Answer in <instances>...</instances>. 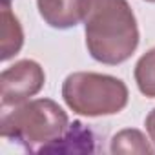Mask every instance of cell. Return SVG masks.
<instances>
[{"mask_svg": "<svg viewBox=\"0 0 155 155\" xmlns=\"http://www.w3.org/2000/svg\"><path fill=\"white\" fill-rule=\"evenodd\" d=\"M146 130H148V133H150L151 142L155 144V110H151L150 115L146 117Z\"/></svg>", "mask_w": 155, "mask_h": 155, "instance_id": "10", "label": "cell"}, {"mask_svg": "<svg viewBox=\"0 0 155 155\" xmlns=\"http://www.w3.org/2000/svg\"><path fill=\"white\" fill-rule=\"evenodd\" d=\"M62 97L79 115H113L128 104V88L120 79L111 75L81 71L64 81Z\"/></svg>", "mask_w": 155, "mask_h": 155, "instance_id": "3", "label": "cell"}, {"mask_svg": "<svg viewBox=\"0 0 155 155\" xmlns=\"http://www.w3.org/2000/svg\"><path fill=\"white\" fill-rule=\"evenodd\" d=\"M93 133L84 128L82 122H73L66 133L57 139L55 142H51L49 146H46L42 151H73V153H82V151H93Z\"/></svg>", "mask_w": 155, "mask_h": 155, "instance_id": "6", "label": "cell"}, {"mask_svg": "<svg viewBox=\"0 0 155 155\" xmlns=\"http://www.w3.org/2000/svg\"><path fill=\"white\" fill-rule=\"evenodd\" d=\"M148 2H155V0H148Z\"/></svg>", "mask_w": 155, "mask_h": 155, "instance_id": "11", "label": "cell"}, {"mask_svg": "<svg viewBox=\"0 0 155 155\" xmlns=\"http://www.w3.org/2000/svg\"><path fill=\"white\" fill-rule=\"evenodd\" d=\"M90 55L102 64H120L139 44V29L126 0H82Z\"/></svg>", "mask_w": 155, "mask_h": 155, "instance_id": "1", "label": "cell"}, {"mask_svg": "<svg viewBox=\"0 0 155 155\" xmlns=\"http://www.w3.org/2000/svg\"><path fill=\"white\" fill-rule=\"evenodd\" d=\"M68 130L66 111L49 99H37L4 111L0 131L4 139H13L28 150L42 151L60 139Z\"/></svg>", "mask_w": 155, "mask_h": 155, "instance_id": "2", "label": "cell"}, {"mask_svg": "<svg viewBox=\"0 0 155 155\" xmlns=\"http://www.w3.org/2000/svg\"><path fill=\"white\" fill-rule=\"evenodd\" d=\"M38 13L51 26L68 29L82 20V0H38Z\"/></svg>", "mask_w": 155, "mask_h": 155, "instance_id": "5", "label": "cell"}, {"mask_svg": "<svg viewBox=\"0 0 155 155\" xmlns=\"http://www.w3.org/2000/svg\"><path fill=\"white\" fill-rule=\"evenodd\" d=\"M46 81L42 68L35 60H20L0 75L2 106H17L37 95Z\"/></svg>", "mask_w": 155, "mask_h": 155, "instance_id": "4", "label": "cell"}, {"mask_svg": "<svg viewBox=\"0 0 155 155\" xmlns=\"http://www.w3.org/2000/svg\"><path fill=\"white\" fill-rule=\"evenodd\" d=\"M146 137L137 130H122L111 139V153H151Z\"/></svg>", "mask_w": 155, "mask_h": 155, "instance_id": "8", "label": "cell"}, {"mask_svg": "<svg viewBox=\"0 0 155 155\" xmlns=\"http://www.w3.org/2000/svg\"><path fill=\"white\" fill-rule=\"evenodd\" d=\"M135 82L142 95L155 97V48L139 58L135 66Z\"/></svg>", "mask_w": 155, "mask_h": 155, "instance_id": "9", "label": "cell"}, {"mask_svg": "<svg viewBox=\"0 0 155 155\" xmlns=\"http://www.w3.org/2000/svg\"><path fill=\"white\" fill-rule=\"evenodd\" d=\"M2 26H0V49H2V55L0 58L8 60L13 55H17L22 48L24 42V35H22V28L18 18L9 11L8 8V0L2 6V18H0Z\"/></svg>", "mask_w": 155, "mask_h": 155, "instance_id": "7", "label": "cell"}]
</instances>
